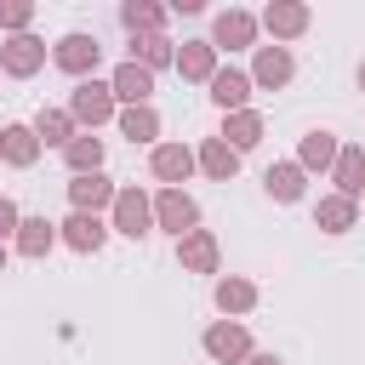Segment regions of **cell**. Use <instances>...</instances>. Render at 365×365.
Returning a JSON list of instances; mask_svg holds the SVG:
<instances>
[{
  "instance_id": "6da1fadb",
  "label": "cell",
  "mask_w": 365,
  "mask_h": 365,
  "mask_svg": "<svg viewBox=\"0 0 365 365\" xmlns=\"http://www.w3.org/2000/svg\"><path fill=\"white\" fill-rule=\"evenodd\" d=\"M68 114H74V125H80V131H97V125L120 120L114 86H108V80H74V91H68Z\"/></svg>"
},
{
  "instance_id": "7a4b0ae2",
  "label": "cell",
  "mask_w": 365,
  "mask_h": 365,
  "mask_svg": "<svg viewBox=\"0 0 365 365\" xmlns=\"http://www.w3.org/2000/svg\"><path fill=\"white\" fill-rule=\"evenodd\" d=\"M108 228L125 234V240H148L154 234V194H143L137 182H125L108 205Z\"/></svg>"
},
{
  "instance_id": "3957f363",
  "label": "cell",
  "mask_w": 365,
  "mask_h": 365,
  "mask_svg": "<svg viewBox=\"0 0 365 365\" xmlns=\"http://www.w3.org/2000/svg\"><path fill=\"white\" fill-rule=\"evenodd\" d=\"M51 63L74 80H97V63H103V40L86 34V29H68L57 46H51Z\"/></svg>"
},
{
  "instance_id": "277c9868",
  "label": "cell",
  "mask_w": 365,
  "mask_h": 365,
  "mask_svg": "<svg viewBox=\"0 0 365 365\" xmlns=\"http://www.w3.org/2000/svg\"><path fill=\"white\" fill-rule=\"evenodd\" d=\"M200 348H205L211 365H245V359L257 354V348H251V331H245L240 319H217V325H205Z\"/></svg>"
},
{
  "instance_id": "5b68a950",
  "label": "cell",
  "mask_w": 365,
  "mask_h": 365,
  "mask_svg": "<svg viewBox=\"0 0 365 365\" xmlns=\"http://www.w3.org/2000/svg\"><path fill=\"white\" fill-rule=\"evenodd\" d=\"M257 29H262V17L257 11H245V6H228V11H217L211 17V46L217 51H245V46H257Z\"/></svg>"
},
{
  "instance_id": "8992f818",
  "label": "cell",
  "mask_w": 365,
  "mask_h": 365,
  "mask_svg": "<svg viewBox=\"0 0 365 365\" xmlns=\"http://www.w3.org/2000/svg\"><path fill=\"white\" fill-rule=\"evenodd\" d=\"M154 228H165V234H194L200 228V200L188 194V188H160L154 194Z\"/></svg>"
},
{
  "instance_id": "52a82bcc",
  "label": "cell",
  "mask_w": 365,
  "mask_h": 365,
  "mask_svg": "<svg viewBox=\"0 0 365 365\" xmlns=\"http://www.w3.org/2000/svg\"><path fill=\"white\" fill-rule=\"evenodd\" d=\"M148 171H154V182L182 188V182L200 171V154H194L188 143H154V148H148Z\"/></svg>"
},
{
  "instance_id": "ba28073f",
  "label": "cell",
  "mask_w": 365,
  "mask_h": 365,
  "mask_svg": "<svg viewBox=\"0 0 365 365\" xmlns=\"http://www.w3.org/2000/svg\"><path fill=\"white\" fill-rule=\"evenodd\" d=\"M40 68H46V40H40V34H6V40H0V74L29 80V74H40Z\"/></svg>"
},
{
  "instance_id": "9c48e42d",
  "label": "cell",
  "mask_w": 365,
  "mask_h": 365,
  "mask_svg": "<svg viewBox=\"0 0 365 365\" xmlns=\"http://www.w3.org/2000/svg\"><path fill=\"white\" fill-rule=\"evenodd\" d=\"M57 240H63L68 251H80V257H97V251L108 245V222H103V217H86V211H68V217L57 222Z\"/></svg>"
},
{
  "instance_id": "30bf717a",
  "label": "cell",
  "mask_w": 365,
  "mask_h": 365,
  "mask_svg": "<svg viewBox=\"0 0 365 365\" xmlns=\"http://www.w3.org/2000/svg\"><path fill=\"white\" fill-rule=\"evenodd\" d=\"M308 23H314V11H308L302 0H268V6H262V29L274 34V46L308 34Z\"/></svg>"
},
{
  "instance_id": "8fae6325",
  "label": "cell",
  "mask_w": 365,
  "mask_h": 365,
  "mask_svg": "<svg viewBox=\"0 0 365 365\" xmlns=\"http://www.w3.org/2000/svg\"><path fill=\"white\" fill-rule=\"evenodd\" d=\"M291 74H297L291 46H257V63H251V86L257 91H279V86H291Z\"/></svg>"
},
{
  "instance_id": "7c38bea8",
  "label": "cell",
  "mask_w": 365,
  "mask_h": 365,
  "mask_svg": "<svg viewBox=\"0 0 365 365\" xmlns=\"http://www.w3.org/2000/svg\"><path fill=\"white\" fill-rule=\"evenodd\" d=\"M177 262H182V274H217V268H222V245H217V234H211V228L182 234V240H177Z\"/></svg>"
},
{
  "instance_id": "4fadbf2b",
  "label": "cell",
  "mask_w": 365,
  "mask_h": 365,
  "mask_svg": "<svg viewBox=\"0 0 365 365\" xmlns=\"http://www.w3.org/2000/svg\"><path fill=\"white\" fill-rule=\"evenodd\" d=\"M114 194H120V182H108L103 171H91V177H68V205L86 211V217H103V211L114 205Z\"/></svg>"
},
{
  "instance_id": "5bb4252c",
  "label": "cell",
  "mask_w": 365,
  "mask_h": 365,
  "mask_svg": "<svg viewBox=\"0 0 365 365\" xmlns=\"http://www.w3.org/2000/svg\"><path fill=\"white\" fill-rule=\"evenodd\" d=\"M108 86H114V103L120 108H137V103H148L154 97V74L143 68V63H114V74H108Z\"/></svg>"
},
{
  "instance_id": "9a60e30c",
  "label": "cell",
  "mask_w": 365,
  "mask_h": 365,
  "mask_svg": "<svg viewBox=\"0 0 365 365\" xmlns=\"http://www.w3.org/2000/svg\"><path fill=\"white\" fill-rule=\"evenodd\" d=\"M177 74L188 86H211L217 80V46L211 40H182L177 46Z\"/></svg>"
},
{
  "instance_id": "2e32d148",
  "label": "cell",
  "mask_w": 365,
  "mask_h": 365,
  "mask_svg": "<svg viewBox=\"0 0 365 365\" xmlns=\"http://www.w3.org/2000/svg\"><path fill=\"white\" fill-rule=\"evenodd\" d=\"M205 91H211V103H217L222 114H240V108H251V91H257V86H251L245 68H217V80H211Z\"/></svg>"
},
{
  "instance_id": "e0dca14e",
  "label": "cell",
  "mask_w": 365,
  "mask_h": 365,
  "mask_svg": "<svg viewBox=\"0 0 365 365\" xmlns=\"http://www.w3.org/2000/svg\"><path fill=\"white\" fill-rule=\"evenodd\" d=\"M262 188H268V200H279V205H297V200L308 194V171H302L297 160H274V165L262 171Z\"/></svg>"
},
{
  "instance_id": "ac0fdd59",
  "label": "cell",
  "mask_w": 365,
  "mask_h": 365,
  "mask_svg": "<svg viewBox=\"0 0 365 365\" xmlns=\"http://www.w3.org/2000/svg\"><path fill=\"white\" fill-rule=\"evenodd\" d=\"M211 302H217V314H222V319H240V314H251V308H257V285H251L245 274H222V279L211 285Z\"/></svg>"
},
{
  "instance_id": "d6986e66",
  "label": "cell",
  "mask_w": 365,
  "mask_h": 365,
  "mask_svg": "<svg viewBox=\"0 0 365 365\" xmlns=\"http://www.w3.org/2000/svg\"><path fill=\"white\" fill-rule=\"evenodd\" d=\"M331 182L342 200H365V143H342L336 165H331Z\"/></svg>"
},
{
  "instance_id": "ffe728a7",
  "label": "cell",
  "mask_w": 365,
  "mask_h": 365,
  "mask_svg": "<svg viewBox=\"0 0 365 365\" xmlns=\"http://www.w3.org/2000/svg\"><path fill=\"white\" fill-rule=\"evenodd\" d=\"M336 154H342V143H336V131H325V125L302 131V143H297V165H302V171H331Z\"/></svg>"
},
{
  "instance_id": "44dd1931",
  "label": "cell",
  "mask_w": 365,
  "mask_h": 365,
  "mask_svg": "<svg viewBox=\"0 0 365 365\" xmlns=\"http://www.w3.org/2000/svg\"><path fill=\"white\" fill-rule=\"evenodd\" d=\"M0 160L17 165V171H29V165L40 160V137H34V125H23V120L0 125Z\"/></svg>"
},
{
  "instance_id": "7402d4cb",
  "label": "cell",
  "mask_w": 365,
  "mask_h": 365,
  "mask_svg": "<svg viewBox=\"0 0 365 365\" xmlns=\"http://www.w3.org/2000/svg\"><path fill=\"white\" fill-rule=\"evenodd\" d=\"M359 222V200H342V194H319L314 200V228L319 234H348Z\"/></svg>"
},
{
  "instance_id": "603a6c76",
  "label": "cell",
  "mask_w": 365,
  "mask_h": 365,
  "mask_svg": "<svg viewBox=\"0 0 365 365\" xmlns=\"http://www.w3.org/2000/svg\"><path fill=\"white\" fill-rule=\"evenodd\" d=\"M131 63H143L148 74L177 68V40L171 34H131Z\"/></svg>"
},
{
  "instance_id": "cb8c5ba5",
  "label": "cell",
  "mask_w": 365,
  "mask_h": 365,
  "mask_svg": "<svg viewBox=\"0 0 365 365\" xmlns=\"http://www.w3.org/2000/svg\"><path fill=\"white\" fill-rule=\"evenodd\" d=\"M29 125H34L40 148H68V143L80 137V125H74V114H68V108H40Z\"/></svg>"
},
{
  "instance_id": "d4e9b609",
  "label": "cell",
  "mask_w": 365,
  "mask_h": 365,
  "mask_svg": "<svg viewBox=\"0 0 365 365\" xmlns=\"http://www.w3.org/2000/svg\"><path fill=\"white\" fill-rule=\"evenodd\" d=\"M262 131H268V125H262V114H257V108H240V114H222V131H217V137H222L234 154H245V148H257V143H262Z\"/></svg>"
},
{
  "instance_id": "484cf974",
  "label": "cell",
  "mask_w": 365,
  "mask_h": 365,
  "mask_svg": "<svg viewBox=\"0 0 365 365\" xmlns=\"http://www.w3.org/2000/svg\"><path fill=\"white\" fill-rule=\"evenodd\" d=\"M103 160H108V148H103V137H91V131H80V137L63 148L68 177H91V171H103Z\"/></svg>"
},
{
  "instance_id": "4316f807",
  "label": "cell",
  "mask_w": 365,
  "mask_h": 365,
  "mask_svg": "<svg viewBox=\"0 0 365 365\" xmlns=\"http://www.w3.org/2000/svg\"><path fill=\"white\" fill-rule=\"evenodd\" d=\"M165 6H154V0H125L120 6V29L125 34H165Z\"/></svg>"
},
{
  "instance_id": "83f0119b",
  "label": "cell",
  "mask_w": 365,
  "mask_h": 365,
  "mask_svg": "<svg viewBox=\"0 0 365 365\" xmlns=\"http://www.w3.org/2000/svg\"><path fill=\"white\" fill-rule=\"evenodd\" d=\"M120 137L137 148V143H160V108L154 103H137V108H120Z\"/></svg>"
},
{
  "instance_id": "f1b7e54d",
  "label": "cell",
  "mask_w": 365,
  "mask_h": 365,
  "mask_svg": "<svg viewBox=\"0 0 365 365\" xmlns=\"http://www.w3.org/2000/svg\"><path fill=\"white\" fill-rule=\"evenodd\" d=\"M194 154H200V171H205L211 182H234V171H240V154H234L222 137H205Z\"/></svg>"
},
{
  "instance_id": "f546056e",
  "label": "cell",
  "mask_w": 365,
  "mask_h": 365,
  "mask_svg": "<svg viewBox=\"0 0 365 365\" xmlns=\"http://www.w3.org/2000/svg\"><path fill=\"white\" fill-rule=\"evenodd\" d=\"M51 245H57V222H51V217H23V228H17V251H23L29 262H40Z\"/></svg>"
},
{
  "instance_id": "4dcf8cb0",
  "label": "cell",
  "mask_w": 365,
  "mask_h": 365,
  "mask_svg": "<svg viewBox=\"0 0 365 365\" xmlns=\"http://www.w3.org/2000/svg\"><path fill=\"white\" fill-rule=\"evenodd\" d=\"M34 23V0H0V29L6 34H29Z\"/></svg>"
},
{
  "instance_id": "1f68e13d",
  "label": "cell",
  "mask_w": 365,
  "mask_h": 365,
  "mask_svg": "<svg viewBox=\"0 0 365 365\" xmlns=\"http://www.w3.org/2000/svg\"><path fill=\"white\" fill-rule=\"evenodd\" d=\"M17 228H23V211H17V200L0 194V240H17Z\"/></svg>"
},
{
  "instance_id": "d6a6232c",
  "label": "cell",
  "mask_w": 365,
  "mask_h": 365,
  "mask_svg": "<svg viewBox=\"0 0 365 365\" xmlns=\"http://www.w3.org/2000/svg\"><path fill=\"white\" fill-rule=\"evenodd\" d=\"M245 365H279V354H251Z\"/></svg>"
},
{
  "instance_id": "836d02e7",
  "label": "cell",
  "mask_w": 365,
  "mask_h": 365,
  "mask_svg": "<svg viewBox=\"0 0 365 365\" xmlns=\"http://www.w3.org/2000/svg\"><path fill=\"white\" fill-rule=\"evenodd\" d=\"M0 274H6V245H0Z\"/></svg>"
},
{
  "instance_id": "e575fe53",
  "label": "cell",
  "mask_w": 365,
  "mask_h": 365,
  "mask_svg": "<svg viewBox=\"0 0 365 365\" xmlns=\"http://www.w3.org/2000/svg\"><path fill=\"white\" fill-rule=\"evenodd\" d=\"M359 91H365V63H359Z\"/></svg>"
}]
</instances>
